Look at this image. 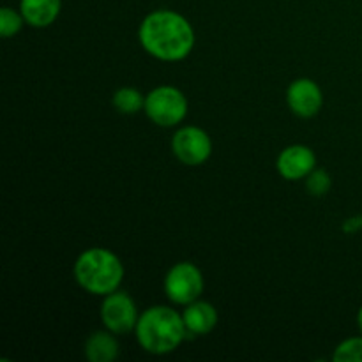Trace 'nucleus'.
Instances as JSON below:
<instances>
[{"label": "nucleus", "mask_w": 362, "mask_h": 362, "mask_svg": "<svg viewBox=\"0 0 362 362\" xmlns=\"http://www.w3.org/2000/svg\"><path fill=\"white\" fill-rule=\"evenodd\" d=\"M145 113L154 124L172 127L187 115V99L179 88L161 85L145 95Z\"/></svg>", "instance_id": "20e7f679"}, {"label": "nucleus", "mask_w": 362, "mask_h": 362, "mask_svg": "<svg viewBox=\"0 0 362 362\" xmlns=\"http://www.w3.org/2000/svg\"><path fill=\"white\" fill-rule=\"evenodd\" d=\"M25 23L23 14L18 11L11 9V7H2L0 9V35L2 37H11V35L18 34Z\"/></svg>", "instance_id": "2eb2a0df"}, {"label": "nucleus", "mask_w": 362, "mask_h": 362, "mask_svg": "<svg viewBox=\"0 0 362 362\" xmlns=\"http://www.w3.org/2000/svg\"><path fill=\"white\" fill-rule=\"evenodd\" d=\"M74 278L85 292L92 296H108L119 290L124 278V265L112 251L90 247L74 262Z\"/></svg>", "instance_id": "7ed1b4c3"}, {"label": "nucleus", "mask_w": 362, "mask_h": 362, "mask_svg": "<svg viewBox=\"0 0 362 362\" xmlns=\"http://www.w3.org/2000/svg\"><path fill=\"white\" fill-rule=\"evenodd\" d=\"M357 325H359V331H361V334H362V306H361L359 313H357Z\"/></svg>", "instance_id": "a211bd4d"}, {"label": "nucleus", "mask_w": 362, "mask_h": 362, "mask_svg": "<svg viewBox=\"0 0 362 362\" xmlns=\"http://www.w3.org/2000/svg\"><path fill=\"white\" fill-rule=\"evenodd\" d=\"M317 165L315 152L306 145H290L279 154L278 172L283 179L286 180H299L306 179Z\"/></svg>", "instance_id": "1a4fd4ad"}, {"label": "nucleus", "mask_w": 362, "mask_h": 362, "mask_svg": "<svg viewBox=\"0 0 362 362\" xmlns=\"http://www.w3.org/2000/svg\"><path fill=\"white\" fill-rule=\"evenodd\" d=\"M182 318L189 334L202 336L209 334L216 327V324H218V311H216L212 304L197 299L191 304H187L182 313Z\"/></svg>", "instance_id": "9d476101"}, {"label": "nucleus", "mask_w": 362, "mask_h": 362, "mask_svg": "<svg viewBox=\"0 0 362 362\" xmlns=\"http://www.w3.org/2000/svg\"><path fill=\"white\" fill-rule=\"evenodd\" d=\"M62 0H21L20 13L25 23L35 28L49 27L59 18Z\"/></svg>", "instance_id": "9b49d317"}, {"label": "nucleus", "mask_w": 362, "mask_h": 362, "mask_svg": "<svg viewBox=\"0 0 362 362\" xmlns=\"http://www.w3.org/2000/svg\"><path fill=\"white\" fill-rule=\"evenodd\" d=\"M361 226H362V218H352V219H346L343 228H345V232H356V230L361 228Z\"/></svg>", "instance_id": "f3484780"}, {"label": "nucleus", "mask_w": 362, "mask_h": 362, "mask_svg": "<svg viewBox=\"0 0 362 362\" xmlns=\"http://www.w3.org/2000/svg\"><path fill=\"white\" fill-rule=\"evenodd\" d=\"M138 37L148 55L165 62L186 59L194 46V32L189 21L168 9L148 14L141 21Z\"/></svg>", "instance_id": "f257e3e1"}, {"label": "nucleus", "mask_w": 362, "mask_h": 362, "mask_svg": "<svg viewBox=\"0 0 362 362\" xmlns=\"http://www.w3.org/2000/svg\"><path fill=\"white\" fill-rule=\"evenodd\" d=\"M136 304L127 296L126 292H115L105 296V300L101 304V320L108 331L113 334H126L133 331L138 324Z\"/></svg>", "instance_id": "423d86ee"}, {"label": "nucleus", "mask_w": 362, "mask_h": 362, "mask_svg": "<svg viewBox=\"0 0 362 362\" xmlns=\"http://www.w3.org/2000/svg\"><path fill=\"white\" fill-rule=\"evenodd\" d=\"M306 189L313 197H324L331 189V175L325 170H313L306 177Z\"/></svg>", "instance_id": "dca6fc26"}, {"label": "nucleus", "mask_w": 362, "mask_h": 362, "mask_svg": "<svg viewBox=\"0 0 362 362\" xmlns=\"http://www.w3.org/2000/svg\"><path fill=\"white\" fill-rule=\"evenodd\" d=\"M165 292L172 303L187 306L204 292V276L191 262H179L165 278Z\"/></svg>", "instance_id": "39448f33"}, {"label": "nucleus", "mask_w": 362, "mask_h": 362, "mask_svg": "<svg viewBox=\"0 0 362 362\" xmlns=\"http://www.w3.org/2000/svg\"><path fill=\"white\" fill-rule=\"evenodd\" d=\"M85 356L90 362H112L119 356V343L112 331L92 332L85 341Z\"/></svg>", "instance_id": "f8f14e48"}, {"label": "nucleus", "mask_w": 362, "mask_h": 362, "mask_svg": "<svg viewBox=\"0 0 362 362\" xmlns=\"http://www.w3.org/2000/svg\"><path fill=\"white\" fill-rule=\"evenodd\" d=\"M286 101H288L290 110L296 115L303 117V119H310V117H315L322 110L324 94H322L320 87L313 80L299 78V80L292 81V85L288 87Z\"/></svg>", "instance_id": "6e6552de"}, {"label": "nucleus", "mask_w": 362, "mask_h": 362, "mask_svg": "<svg viewBox=\"0 0 362 362\" xmlns=\"http://www.w3.org/2000/svg\"><path fill=\"white\" fill-rule=\"evenodd\" d=\"M175 158L187 166H198L211 158L212 141L204 129L197 126L180 127L172 138Z\"/></svg>", "instance_id": "0eeeda50"}, {"label": "nucleus", "mask_w": 362, "mask_h": 362, "mask_svg": "<svg viewBox=\"0 0 362 362\" xmlns=\"http://www.w3.org/2000/svg\"><path fill=\"white\" fill-rule=\"evenodd\" d=\"M113 106L117 112L124 113V115H133L138 113L145 106V98L141 92L134 87H122L113 94Z\"/></svg>", "instance_id": "ddd939ff"}, {"label": "nucleus", "mask_w": 362, "mask_h": 362, "mask_svg": "<svg viewBox=\"0 0 362 362\" xmlns=\"http://www.w3.org/2000/svg\"><path fill=\"white\" fill-rule=\"evenodd\" d=\"M334 362H362V336L361 338H349L339 343L332 356Z\"/></svg>", "instance_id": "4468645a"}, {"label": "nucleus", "mask_w": 362, "mask_h": 362, "mask_svg": "<svg viewBox=\"0 0 362 362\" xmlns=\"http://www.w3.org/2000/svg\"><path fill=\"white\" fill-rule=\"evenodd\" d=\"M136 339L145 352L165 356L173 352L187 334L182 315L168 306H154L140 315L134 327Z\"/></svg>", "instance_id": "f03ea898"}]
</instances>
